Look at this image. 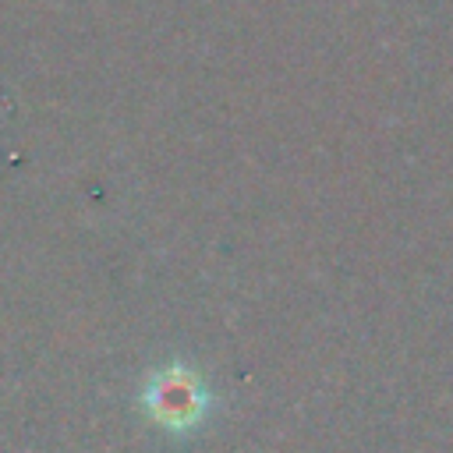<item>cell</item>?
Segmentation results:
<instances>
[{
    "instance_id": "6da1fadb",
    "label": "cell",
    "mask_w": 453,
    "mask_h": 453,
    "mask_svg": "<svg viewBox=\"0 0 453 453\" xmlns=\"http://www.w3.org/2000/svg\"><path fill=\"white\" fill-rule=\"evenodd\" d=\"M198 407V396H195V389H191V382L184 379H177V382H163L159 386V400H156V411L163 414V418H188L191 411Z\"/></svg>"
}]
</instances>
